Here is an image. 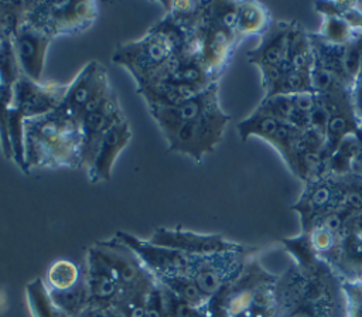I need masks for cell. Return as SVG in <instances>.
<instances>
[{
  "mask_svg": "<svg viewBox=\"0 0 362 317\" xmlns=\"http://www.w3.org/2000/svg\"><path fill=\"white\" fill-rule=\"evenodd\" d=\"M355 85H362V64H361V71H359V75H358V79H356Z\"/></svg>",
  "mask_w": 362,
  "mask_h": 317,
  "instance_id": "obj_35",
  "label": "cell"
},
{
  "mask_svg": "<svg viewBox=\"0 0 362 317\" xmlns=\"http://www.w3.org/2000/svg\"><path fill=\"white\" fill-rule=\"evenodd\" d=\"M151 243L182 252L185 255H211L240 248V243L228 241L219 234H198L182 226L157 228L148 239Z\"/></svg>",
  "mask_w": 362,
  "mask_h": 317,
  "instance_id": "obj_12",
  "label": "cell"
},
{
  "mask_svg": "<svg viewBox=\"0 0 362 317\" xmlns=\"http://www.w3.org/2000/svg\"><path fill=\"white\" fill-rule=\"evenodd\" d=\"M21 71L16 57L13 33L0 38V85L13 86L20 78Z\"/></svg>",
  "mask_w": 362,
  "mask_h": 317,
  "instance_id": "obj_28",
  "label": "cell"
},
{
  "mask_svg": "<svg viewBox=\"0 0 362 317\" xmlns=\"http://www.w3.org/2000/svg\"><path fill=\"white\" fill-rule=\"evenodd\" d=\"M13 100V86L0 85V147L6 158L13 160L8 136V109Z\"/></svg>",
  "mask_w": 362,
  "mask_h": 317,
  "instance_id": "obj_30",
  "label": "cell"
},
{
  "mask_svg": "<svg viewBox=\"0 0 362 317\" xmlns=\"http://www.w3.org/2000/svg\"><path fill=\"white\" fill-rule=\"evenodd\" d=\"M27 306L33 317H69L51 299L44 279L35 277L25 284Z\"/></svg>",
  "mask_w": 362,
  "mask_h": 317,
  "instance_id": "obj_22",
  "label": "cell"
},
{
  "mask_svg": "<svg viewBox=\"0 0 362 317\" xmlns=\"http://www.w3.org/2000/svg\"><path fill=\"white\" fill-rule=\"evenodd\" d=\"M345 317H362V280L342 282Z\"/></svg>",
  "mask_w": 362,
  "mask_h": 317,
  "instance_id": "obj_31",
  "label": "cell"
},
{
  "mask_svg": "<svg viewBox=\"0 0 362 317\" xmlns=\"http://www.w3.org/2000/svg\"><path fill=\"white\" fill-rule=\"evenodd\" d=\"M359 153L356 134L344 139L329 156V174L346 175L354 173V166Z\"/></svg>",
  "mask_w": 362,
  "mask_h": 317,
  "instance_id": "obj_27",
  "label": "cell"
},
{
  "mask_svg": "<svg viewBox=\"0 0 362 317\" xmlns=\"http://www.w3.org/2000/svg\"><path fill=\"white\" fill-rule=\"evenodd\" d=\"M255 253L256 248L242 245L233 250L211 255H188V276L211 299L240 275L245 263Z\"/></svg>",
  "mask_w": 362,
  "mask_h": 317,
  "instance_id": "obj_6",
  "label": "cell"
},
{
  "mask_svg": "<svg viewBox=\"0 0 362 317\" xmlns=\"http://www.w3.org/2000/svg\"><path fill=\"white\" fill-rule=\"evenodd\" d=\"M112 91L107 69L102 62L92 59L85 64L72 82L66 85L65 98L59 108L81 120Z\"/></svg>",
  "mask_w": 362,
  "mask_h": 317,
  "instance_id": "obj_9",
  "label": "cell"
},
{
  "mask_svg": "<svg viewBox=\"0 0 362 317\" xmlns=\"http://www.w3.org/2000/svg\"><path fill=\"white\" fill-rule=\"evenodd\" d=\"M85 282L90 301L117 304L122 294V286L113 270L92 246L88 249L86 255Z\"/></svg>",
  "mask_w": 362,
  "mask_h": 317,
  "instance_id": "obj_20",
  "label": "cell"
},
{
  "mask_svg": "<svg viewBox=\"0 0 362 317\" xmlns=\"http://www.w3.org/2000/svg\"><path fill=\"white\" fill-rule=\"evenodd\" d=\"M158 284L168 289L173 294H175L182 303L201 309L208 303V297L201 292L197 283L189 276H168L160 277L156 280Z\"/></svg>",
  "mask_w": 362,
  "mask_h": 317,
  "instance_id": "obj_24",
  "label": "cell"
},
{
  "mask_svg": "<svg viewBox=\"0 0 362 317\" xmlns=\"http://www.w3.org/2000/svg\"><path fill=\"white\" fill-rule=\"evenodd\" d=\"M291 27V20H273L267 31L260 35L257 47L246 52L247 61L256 65L262 74L263 98L274 93L281 76L287 71V41Z\"/></svg>",
  "mask_w": 362,
  "mask_h": 317,
  "instance_id": "obj_7",
  "label": "cell"
},
{
  "mask_svg": "<svg viewBox=\"0 0 362 317\" xmlns=\"http://www.w3.org/2000/svg\"><path fill=\"white\" fill-rule=\"evenodd\" d=\"M195 35L197 33L187 34L163 17L141 38L117 45L112 61L130 72L141 92L165 76L175 57L189 48Z\"/></svg>",
  "mask_w": 362,
  "mask_h": 317,
  "instance_id": "obj_3",
  "label": "cell"
},
{
  "mask_svg": "<svg viewBox=\"0 0 362 317\" xmlns=\"http://www.w3.org/2000/svg\"><path fill=\"white\" fill-rule=\"evenodd\" d=\"M124 117L119 98L112 91L95 109L79 120L82 129V167L85 170L90 166L105 133Z\"/></svg>",
  "mask_w": 362,
  "mask_h": 317,
  "instance_id": "obj_14",
  "label": "cell"
},
{
  "mask_svg": "<svg viewBox=\"0 0 362 317\" xmlns=\"http://www.w3.org/2000/svg\"><path fill=\"white\" fill-rule=\"evenodd\" d=\"M25 173L35 168L82 167L81 122L61 108L24 120Z\"/></svg>",
  "mask_w": 362,
  "mask_h": 317,
  "instance_id": "obj_2",
  "label": "cell"
},
{
  "mask_svg": "<svg viewBox=\"0 0 362 317\" xmlns=\"http://www.w3.org/2000/svg\"><path fill=\"white\" fill-rule=\"evenodd\" d=\"M115 236L136 253L139 260L156 280L168 276H188V255L154 245L150 241L140 239L129 232L117 231Z\"/></svg>",
  "mask_w": 362,
  "mask_h": 317,
  "instance_id": "obj_11",
  "label": "cell"
},
{
  "mask_svg": "<svg viewBox=\"0 0 362 317\" xmlns=\"http://www.w3.org/2000/svg\"><path fill=\"white\" fill-rule=\"evenodd\" d=\"M345 175L327 174L304 184L303 192L291 209L298 214L301 232L307 234L322 219L334 214L342 200Z\"/></svg>",
  "mask_w": 362,
  "mask_h": 317,
  "instance_id": "obj_8",
  "label": "cell"
},
{
  "mask_svg": "<svg viewBox=\"0 0 362 317\" xmlns=\"http://www.w3.org/2000/svg\"><path fill=\"white\" fill-rule=\"evenodd\" d=\"M273 18L267 7L259 1H238L236 37L239 42L252 35H263Z\"/></svg>",
  "mask_w": 362,
  "mask_h": 317,
  "instance_id": "obj_21",
  "label": "cell"
},
{
  "mask_svg": "<svg viewBox=\"0 0 362 317\" xmlns=\"http://www.w3.org/2000/svg\"><path fill=\"white\" fill-rule=\"evenodd\" d=\"M352 96H354V105H355L356 116H358V119L362 125V85H355L354 86Z\"/></svg>",
  "mask_w": 362,
  "mask_h": 317,
  "instance_id": "obj_33",
  "label": "cell"
},
{
  "mask_svg": "<svg viewBox=\"0 0 362 317\" xmlns=\"http://www.w3.org/2000/svg\"><path fill=\"white\" fill-rule=\"evenodd\" d=\"M78 317H124V316L115 304L89 301L86 307L79 313Z\"/></svg>",
  "mask_w": 362,
  "mask_h": 317,
  "instance_id": "obj_32",
  "label": "cell"
},
{
  "mask_svg": "<svg viewBox=\"0 0 362 317\" xmlns=\"http://www.w3.org/2000/svg\"><path fill=\"white\" fill-rule=\"evenodd\" d=\"M315 34L325 42L334 45H346L358 35H361L356 34L342 18L334 16L322 17L320 30Z\"/></svg>",
  "mask_w": 362,
  "mask_h": 317,
  "instance_id": "obj_29",
  "label": "cell"
},
{
  "mask_svg": "<svg viewBox=\"0 0 362 317\" xmlns=\"http://www.w3.org/2000/svg\"><path fill=\"white\" fill-rule=\"evenodd\" d=\"M321 96H324L328 108L325 144L331 156L344 139L358 133L361 122L356 116L352 91H339Z\"/></svg>",
  "mask_w": 362,
  "mask_h": 317,
  "instance_id": "obj_16",
  "label": "cell"
},
{
  "mask_svg": "<svg viewBox=\"0 0 362 317\" xmlns=\"http://www.w3.org/2000/svg\"><path fill=\"white\" fill-rule=\"evenodd\" d=\"M99 13L95 1H28L21 18L33 24L49 38L79 34L88 30Z\"/></svg>",
  "mask_w": 362,
  "mask_h": 317,
  "instance_id": "obj_5",
  "label": "cell"
},
{
  "mask_svg": "<svg viewBox=\"0 0 362 317\" xmlns=\"http://www.w3.org/2000/svg\"><path fill=\"white\" fill-rule=\"evenodd\" d=\"M156 123L189 122L205 117L221 110L218 98V82L174 105H147Z\"/></svg>",
  "mask_w": 362,
  "mask_h": 317,
  "instance_id": "obj_17",
  "label": "cell"
},
{
  "mask_svg": "<svg viewBox=\"0 0 362 317\" xmlns=\"http://www.w3.org/2000/svg\"><path fill=\"white\" fill-rule=\"evenodd\" d=\"M313 7L322 17L342 18L356 34H362V8L358 1H314Z\"/></svg>",
  "mask_w": 362,
  "mask_h": 317,
  "instance_id": "obj_25",
  "label": "cell"
},
{
  "mask_svg": "<svg viewBox=\"0 0 362 317\" xmlns=\"http://www.w3.org/2000/svg\"><path fill=\"white\" fill-rule=\"evenodd\" d=\"M51 41L52 38L23 20L20 16L18 24L13 33V42L23 75L33 81H41L45 57Z\"/></svg>",
  "mask_w": 362,
  "mask_h": 317,
  "instance_id": "obj_15",
  "label": "cell"
},
{
  "mask_svg": "<svg viewBox=\"0 0 362 317\" xmlns=\"http://www.w3.org/2000/svg\"><path fill=\"white\" fill-rule=\"evenodd\" d=\"M236 130L242 142H246L252 136L267 142L280 154L290 171L293 170L297 144L303 130L256 109L236 125Z\"/></svg>",
  "mask_w": 362,
  "mask_h": 317,
  "instance_id": "obj_10",
  "label": "cell"
},
{
  "mask_svg": "<svg viewBox=\"0 0 362 317\" xmlns=\"http://www.w3.org/2000/svg\"><path fill=\"white\" fill-rule=\"evenodd\" d=\"M85 277V267L68 259H58L45 272V286L49 292H61L74 287Z\"/></svg>",
  "mask_w": 362,
  "mask_h": 317,
  "instance_id": "obj_23",
  "label": "cell"
},
{
  "mask_svg": "<svg viewBox=\"0 0 362 317\" xmlns=\"http://www.w3.org/2000/svg\"><path fill=\"white\" fill-rule=\"evenodd\" d=\"M356 137L359 142V153H358V157H356V161L354 166V173H358L362 175V125L356 133Z\"/></svg>",
  "mask_w": 362,
  "mask_h": 317,
  "instance_id": "obj_34",
  "label": "cell"
},
{
  "mask_svg": "<svg viewBox=\"0 0 362 317\" xmlns=\"http://www.w3.org/2000/svg\"><path fill=\"white\" fill-rule=\"evenodd\" d=\"M322 262L332 269L341 282L362 280V235L348 228Z\"/></svg>",
  "mask_w": 362,
  "mask_h": 317,
  "instance_id": "obj_19",
  "label": "cell"
},
{
  "mask_svg": "<svg viewBox=\"0 0 362 317\" xmlns=\"http://www.w3.org/2000/svg\"><path fill=\"white\" fill-rule=\"evenodd\" d=\"M273 297L274 317H345L342 282L321 259L277 275Z\"/></svg>",
  "mask_w": 362,
  "mask_h": 317,
  "instance_id": "obj_1",
  "label": "cell"
},
{
  "mask_svg": "<svg viewBox=\"0 0 362 317\" xmlns=\"http://www.w3.org/2000/svg\"><path fill=\"white\" fill-rule=\"evenodd\" d=\"M230 115L222 109L205 117L189 122L157 123L167 144L168 151L181 153L201 163L221 143Z\"/></svg>",
  "mask_w": 362,
  "mask_h": 317,
  "instance_id": "obj_4",
  "label": "cell"
},
{
  "mask_svg": "<svg viewBox=\"0 0 362 317\" xmlns=\"http://www.w3.org/2000/svg\"><path fill=\"white\" fill-rule=\"evenodd\" d=\"M198 38L199 58L209 75L218 81L232 58L233 51L239 45L236 33L209 21L204 14L202 23L198 28Z\"/></svg>",
  "mask_w": 362,
  "mask_h": 317,
  "instance_id": "obj_13",
  "label": "cell"
},
{
  "mask_svg": "<svg viewBox=\"0 0 362 317\" xmlns=\"http://www.w3.org/2000/svg\"><path fill=\"white\" fill-rule=\"evenodd\" d=\"M132 140V130L127 119H122L115 123L102 137L96 154L86 168L88 178L92 184L109 181L112 177V168L117 156Z\"/></svg>",
  "mask_w": 362,
  "mask_h": 317,
  "instance_id": "obj_18",
  "label": "cell"
},
{
  "mask_svg": "<svg viewBox=\"0 0 362 317\" xmlns=\"http://www.w3.org/2000/svg\"><path fill=\"white\" fill-rule=\"evenodd\" d=\"M52 301L62 309L69 317H78L79 313L90 301L89 290L85 282V277L71 289L61 292H49Z\"/></svg>",
  "mask_w": 362,
  "mask_h": 317,
  "instance_id": "obj_26",
  "label": "cell"
}]
</instances>
